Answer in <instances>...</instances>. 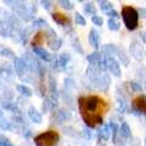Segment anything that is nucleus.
Wrapping results in <instances>:
<instances>
[{
    "instance_id": "f257e3e1",
    "label": "nucleus",
    "mask_w": 146,
    "mask_h": 146,
    "mask_svg": "<svg viewBox=\"0 0 146 146\" xmlns=\"http://www.w3.org/2000/svg\"><path fill=\"white\" fill-rule=\"evenodd\" d=\"M78 106L80 116L89 128H95L98 124H101L105 113L108 111L107 102L96 95L80 96L78 99Z\"/></svg>"
},
{
    "instance_id": "f03ea898",
    "label": "nucleus",
    "mask_w": 146,
    "mask_h": 146,
    "mask_svg": "<svg viewBox=\"0 0 146 146\" xmlns=\"http://www.w3.org/2000/svg\"><path fill=\"white\" fill-rule=\"evenodd\" d=\"M121 16L124 22V26L128 31H135L139 26V12L135 7L130 5H125L122 7Z\"/></svg>"
},
{
    "instance_id": "7ed1b4c3",
    "label": "nucleus",
    "mask_w": 146,
    "mask_h": 146,
    "mask_svg": "<svg viewBox=\"0 0 146 146\" xmlns=\"http://www.w3.org/2000/svg\"><path fill=\"white\" fill-rule=\"evenodd\" d=\"M60 141V134L56 130H48L34 136V144L36 146H56Z\"/></svg>"
},
{
    "instance_id": "20e7f679",
    "label": "nucleus",
    "mask_w": 146,
    "mask_h": 146,
    "mask_svg": "<svg viewBox=\"0 0 146 146\" xmlns=\"http://www.w3.org/2000/svg\"><path fill=\"white\" fill-rule=\"evenodd\" d=\"M131 107H133V113L135 115H146V96L145 95H139L133 99L131 102Z\"/></svg>"
},
{
    "instance_id": "39448f33",
    "label": "nucleus",
    "mask_w": 146,
    "mask_h": 146,
    "mask_svg": "<svg viewBox=\"0 0 146 146\" xmlns=\"http://www.w3.org/2000/svg\"><path fill=\"white\" fill-rule=\"evenodd\" d=\"M105 61H106V68L112 73V76L121 77V73H122L121 72V66H119V63H118V61L115 57L106 55V56H105Z\"/></svg>"
},
{
    "instance_id": "423d86ee",
    "label": "nucleus",
    "mask_w": 146,
    "mask_h": 146,
    "mask_svg": "<svg viewBox=\"0 0 146 146\" xmlns=\"http://www.w3.org/2000/svg\"><path fill=\"white\" fill-rule=\"evenodd\" d=\"M49 32H50L49 38H48L49 48L51 50H54V51H57V50L61 48V45H62V39L58 38V36L56 35V33H55L52 29H49Z\"/></svg>"
},
{
    "instance_id": "0eeeda50",
    "label": "nucleus",
    "mask_w": 146,
    "mask_h": 146,
    "mask_svg": "<svg viewBox=\"0 0 146 146\" xmlns=\"http://www.w3.org/2000/svg\"><path fill=\"white\" fill-rule=\"evenodd\" d=\"M110 83H111L110 77L107 74H105V73H101V74L99 76V78L96 79V82H95V85H96L100 90L106 91L110 88Z\"/></svg>"
},
{
    "instance_id": "6e6552de",
    "label": "nucleus",
    "mask_w": 146,
    "mask_h": 146,
    "mask_svg": "<svg viewBox=\"0 0 146 146\" xmlns=\"http://www.w3.org/2000/svg\"><path fill=\"white\" fill-rule=\"evenodd\" d=\"M51 16H52V20L56 22L57 25H60V26H67V25L71 23V18L68 17L67 15H65V13L54 12Z\"/></svg>"
},
{
    "instance_id": "1a4fd4ad",
    "label": "nucleus",
    "mask_w": 146,
    "mask_h": 146,
    "mask_svg": "<svg viewBox=\"0 0 146 146\" xmlns=\"http://www.w3.org/2000/svg\"><path fill=\"white\" fill-rule=\"evenodd\" d=\"M46 36H48V34L45 33V32L39 31L38 33H35V34H34L33 39H32V46H33V48H38V46H40V45L44 44V42L46 40Z\"/></svg>"
},
{
    "instance_id": "9d476101",
    "label": "nucleus",
    "mask_w": 146,
    "mask_h": 146,
    "mask_svg": "<svg viewBox=\"0 0 146 146\" xmlns=\"http://www.w3.org/2000/svg\"><path fill=\"white\" fill-rule=\"evenodd\" d=\"M88 39H89V44L94 49H99L100 48V33L96 29H90Z\"/></svg>"
},
{
    "instance_id": "9b49d317",
    "label": "nucleus",
    "mask_w": 146,
    "mask_h": 146,
    "mask_svg": "<svg viewBox=\"0 0 146 146\" xmlns=\"http://www.w3.org/2000/svg\"><path fill=\"white\" fill-rule=\"evenodd\" d=\"M33 52H34L38 57H40L42 60L46 61V62L52 61V56H51V54H49V51H46L45 49L40 48V46H38V48H33Z\"/></svg>"
},
{
    "instance_id": "f8f14e48",
    "label": "nucleus",
    "mask_w": 146,
    "mask_h": 146,
    "mask_svg": "<svg viewBox=\"0 0 146 146\" xmlns=\"http://www.w3.org/2000/svg\"><path fill=\"white\" fill-rule=\"evenodd\" d=\"M13 67H15V71L18 76H22L27 70V63L25 62L23 58H20V57H16L15 58V63H13Z\"/></svg>"
},
{
    "instance_id": "ddd939ff",
    "label": "nucleus",
    "mask_w": 146,
    "mask_h": 146,
    "mask_svg": "<svg viewBox=\"0 0 146 146\" xmlns=\"http://www.w3.org/2000/svg\"><path fill=\"white\" fill-rule=\"evenodd\" d=\"M130 52L136 60H140V58L143 57V49H141V45L136 42H134L130 45Z\"/></svg>"
},
{
    "instance_id": "4468645a",
    "label": "nucleus",
    "mask_w": 146,
    "mask_h": 146,
    "mask_svg": "<svg viewBox=\"0 0 146 146\" xmlns=\"http://www.w3.org/2000/svg\"><path fill=\"white\" fill-rule=\"evenodd\" d=\"M86 74H88V78L90 79L91 83L95 84V82H96V79L99 78V76L101 74V73H100L99 68L94 67V66H90V67L88 68V71H86Z\"/></svg>"
},
{
    "instance_id": "2eb2a0df",
    "label": "nucleus",
    "mask_w": 146,
    "mask_h": 146,
    "mask_svg": "<svg viewBox=\"0 0 146 146\" xmlns=\"http://www.w3.org/2000/svg\"><path fill=\"white\" fill-rule=\"evenodd\" d=\"M28 116H29L32 122H34V123H40L42 122V115H40V112L34 107H29Z\"/></svg>"
},
{
    "instance_id": "dca6fc26",
    "label": "nucleus",
    "mask_w": 146,
    "mask_h": 146,
    "mask_svg": "<svg viewBox=\"0 0 146 146\" xmlns=\"http://www.w3.org/2000/svg\"><path fill=\"white\" fill-rule=\"evenodd\" d=\"M99 140L100 141H106L110 139V136H111V130H110V127L108 125H104L102 128H100L99 129Z\"/></svg>"
},
{
    "instance_id": "f3484780",
    "label": "nucleus",
    "mask_w": 146,
    "mask_h": 146,
    "mask_svg": "<svg viewBox=\"0 0 146 146\" xmlns=\"http://www.w3.org/2000/svg\"><path fill=\"white\" fill-rule=\"evenodd\" d=\"M86 60H88V62L90 63V66H98L100 61H101V55H100L99 52H91L89 54L88 56H86Z\"/></svg>"
},
{
    "instance_id": "a211bd4d",
    "label": "nucleus",
    "mask_w": 146,
    "mask_h": 146,
    "mask_svg": "<svg viewBox=\"0 0 146 146\" xmlns=\"http://www.w3.org/2000/svg\"><path fill=\"white\" fill-rule=\"evenodd\" d=\"M116 108H117V111L121 112V113H124L127 110H128V104L125 102V99H124V98H121L119 95H117Z\"/></svg>"
},
{
    "instance_id": "6ab92c4d",
    "label": "nucleus",
    "mask_w": 146,
    "mask_h": 146,
    "mask_svg": "<svg viewBox=\"0 0 146 146\" xmlns=\"http://www.w3.org/2000/svg\"><path fill=\"white\" fill-rule=\"evenodd\" d=\"M119 134L123 136V138H125V139H129L131 136V129H130V127L128 125L127 122L122 123V125L119 128Z\"/></svg>"
},
{
    "instance_id": "aec40b11",
    "label": "nucleus",
    "mask_w": 146,
    "mask_h": 146,
    "mask_svg": "<svg viewBox=\"0 0 146 146\" xmlns=\"http://www.w3.org/2000/svg\"><path fill=\"white\" fill-rule=\"evenodd\" d=\"M16 90H17L21 95H23V96H26V98H29V96H32V94H33L32 89L28 88V86L23 85V84H17V85H16Z\"/></svg>"
},
{
    "instance_id": "412c9836",
    "label": "nucleus",
    "mask_w": 146,
    "mask_h": 146,
    "mask_svg": "<svg viewBox=\"0 0 146 146\" xmlns=\"http://www.w3.org/2000/svg\"><path fill=\"white\" fill-rule=\"evenodd\" d=\"M107 26H108V28L111 31H113V32L119 31V28H121V23H119V21H118L117 18H108Z\"/></svg>"
},
{
    "instance_id": "4be33fe9",
    "label": "nucleus",
    "mask_w": 146,
    "mask_h": 146,
    "mask_svg": "<svg viewBox=\"0 0 146 146\" xmlns=\"http://www.w3.org/2000/svg\"><path fill=\"white\" fill-rule=\"evenodd\" d=\"M102 50L106 52V55H108V56H112L113 54H117L118 48L116 46V45H113V44H107V45H105V46L102 48Z\"/></svg>"
},
{
    "instance_id": "5701e85b",
    "label": "nucleus",
    "mask_w": 146,
    "mask_h": 146,
    "mask_svg": "<svg viewBox=\"0 0 146 146\" xmlns=\"http://www.w3.org/2000/svg\"><path fill=\"white\" fill-rule=\"evenodd\" d=\"M68 118H70V113H68L67 111H65V110H61V111L57 112L56 123H62V122H65L66 119H68Z\"/></svg>"
},
{
    "instance_id": "b1692460",
    "label": "nucleus",
    "mask_w": 146,
    "mask_h": 146,
    "mask_svg": "<svg viewBox=\"0 0 146 146\" xmlns=\"http://www.w3.org/2000/svg\"><path fill=\"white\" fill-rule=\"evenodd\" d=\"M70 60H71L70 54L65 52V54H62L61 56L58 57V61H57V63H58V65H60V67H65V66H67V63L70 62Z\"/></svg>"
},
{
    "instance_id": "393cba45",
    "label": "nucleus",
    "mask_w": 146,
    "mask_h": 146,
    "mask_svg": "<svg viewBox=\"0 0 146 146\" xmlns=\"http://www.w3.org/2000/svg\"><path fill=\"white\" fill-rule=\"evenodd\" d=\"M84 11L86 15H95L96 16V7L93 3H88L84 5Z\"/></svg>"
},
{
    "instance_id": "a878e982",
    "label": "nucleus",
    "mask_w": 146,
    "mask_h": 146,
    "mask_svg": "<svg viewBox=\"0 0 146 146\" xmlns=\"http://www.w3.org/2000/svg\"><path fill=\"white\" fill-rule=\"evenodd\" d=\"M99 5H100V9L104 11V12H108V11H111L113 10V7H112V4L110 3V1H106V0H102V1H99Z\"/></svg>"
},
{
    "instance_id": "bb28decb",
    "label": "nucleus",
    "mask_w": 146,
    "mask_h": 146,
    "mask_svg": "<svg viewBox=\"0 0 146 146\" xmlns=\"http://www.w3.org/2000/svg\"><path fill=\"white\" fill-rule=\"evenodd\" d=\"M74 22H76L77 25H79V26H85L86 25V20L80 15V13H78V12L74 15Z\"/></svg>"
},
{
    "instance_id": "cd10ccee",
    "label": "nucleus",
    "mask_w": 146,
    "mask_h": 146,
    "mask_svg": "<svg viewBox=\"0 0 146 146\" xmlns=\"http://www.w3.org/2000/svg\"><path fill=\"white\" fill-rule=\"evenodd\" d=\"M108 127H110V130H111V134H112L113 140H116V135H117V133H118V125L116 124L115 122H111V123L108 124Z\"/></svg>"
},
{
    "instance_id": "c85d7f7f",
    "label": "nucleus",
    "mask_w": 146,
    "mask_h": 146,
    "mask_svg": "<svg viewBox=\"0 0 146 146\" xmlns=\"http://www.w3.org/2000/svg\"><path fill=\"white\" fill-rule=\"evenodd\" d=\"M60 5H61L63 9H66V10H72V9L74 7L73 3L68 1V0H61V1H60Z\"/></svg>"
},
{
    "instance_id": "c756f323",
    "label": "nucleus",
    "mask_w": 146,
    "mask_h": 146,
    "mask_svg": "<svg viewBox=\"0 0 146 146\" xmlns=\"http://www.w3.org/2000/svg\"><path fill=\"white\" fill-rule=\"evenodd\" d=\"M91 22H93L95 26H102L104 25V18L100 17V16H93L91 17Z\"/></svg>"
},
{
    "instance_id": "7c9ffc66",
    "label": "nucleus",
    "mask_w": 146,
    "mask_h": 146,
    "mask_svg": "<svg viewBox=\"0 0 146 146\" xmlns=\"http://www.w3.org/2000/svg\"><path fill=\"white\" fill-rule=\"evenodd\" d=\"M130 88L131 90H134V91H141L143 90V86H141L139 83H136V82H130Z\"/></svg>"
},
{
    "instance_id": "2f4dec72",
    "label": "nucleus",
    "mask_w": 146,
    "mask_h": 146,
    "mask_svg": "<svg viewBox=\"0 0 146 146\" xmlns=\"http://www.w3.org/2000/svg\"><path fill=\"white\" fill-rule=\"evenodd\" d=\"M106 15H108V16H110V18H117L118 16H119V15H118V12H117L116 10H111V11H108V12L106 13Z\"/></svg>"
},
{
    "instance_id": "473e14b6",
    "label": "nucleus",
    "mask_w": 146,
    "mask_h": 146,
    "mask_svg": "<svg viewBox=\"0 0 146 146\" xmlns=\"http://www.w3.org/2000/svg\"><path fill=\"white\" fill-rule=\"evenodd\" d=\"M33 25L34 26H45L46 25V22H45L44 20H42V18H38V20H34Z\"/></svg>"
},
{
    "instance_id": "72a5a7b5",
    "label": "nucleus",
    "mask_w": 146,
    "mask_h": 146,
    "mask_svg": "<svg viewBox=\"0 0 146 146\" xmlns=\"http://www.w3.org/2000/svg\"><path fill=\"white\" fill-rule=\"evenodd\" d=\"M40 4H42V5L46 9V10H49V9L51 7V1H42Z\"/></svg>"
},
{
    "instance_id": "f704fd0d",
    "label": "nucleus",
    "mask_w": 146,
    "mask_h": 146,
    "mask_svg": "<svg viewBox=\"0 0 146 146\" xmlns=\"http://www.w3.org/2000/svg\"><path fill=\"white\" fill-rule=\"evenodd\" d=\"M74 85V80L71 79V78H67L66 79V86H73Z\"/></svg>"
},
{
    "instance_id": "c9c22d12",
    "label": "nucleus",
    "mask_w": 146,
    "mask_h": 146,
    "mask_svg": "<svg viewBox=\"0 0 146 146\" xmlns=\"http://www.w3.org/2000/svg\"><path fill=\"white\" fill-rule=\"evenodd\" d=\"M83 135H85L88 139L91 138V133H90V130H89V129H84V130H83Z\"/></svg>"
},
{
    "instance_id": "e433bc0d",
    "label": "nucleus",
    "mask_w": 146,
    "mask_h": 146,
    "mask_svg": "<svg viewBox=\"0 0 146 146\" xmlns=\"http://www.w3.org/2000/svg\"><path fill=\"white\" fill-rule=\"evenodd\" d=\"M12 52L10 51V50H3V55H6V56L9 57H13V55H11Z\"/></svg>"
},
{
    "instance_id": "4c0bfd02",
    "label": "nucleus",
    "mask_w": 146,
    "mask_h": 146,
    "mask_svg": "<svg viewBox=\"0 0 146 146\" xmlns=\"http://www.w3.org/2000/svg\"><path fill=\"white\" fill-rule=\"evenodd\" d=\"M138 12H140V13H141V16H143V17H146V10H145V9H141V10H140V11H138Z\"/></svg>"
},
{
    "instance_id": "58836bf2",
    "label": "nucleus",
    "mask_w": 146,
    "mask_h": 146,
    "mask_svg": "<svg viewBox=\"0 0 146 146\" xmlns=\"http://www.w3.org/2000/svg\"><path fill=\"white\" fill-rule=\"evenodd\" d=\"M143 39H144V42L146 43V33H144V35H143Z\"/></svg>"
},
{
    "instance_id": "ea45409f",
    "label": "nucleus",
    "mask_w": 146,
    "mask_h": 146,
    "mask_svg": "<svg viewBox=\"0 0 146 146\" xmlns=\"http://www.w3.org/2000/svg\"><path fill=\"white\" fill-rule=\"evenodd\" d=\"M1 117H3V112L0 111V119H1Z\"/></svg>"
},
{
    "instance_id": "a19ab883",
    "label": "nucleus",
    "mask_w": 146,
    "mask_h": 146,
    "mask_svg": "<svg viewBox=\"0 0 146 146\" xmlns=\"http://www.w3.org/2000/svg\"><path fill=\"white\" fill-rule=\"evenodd\" d=\"M144 144H145V146H146V138H145V140H144Z\"/></svg>"
},
{
    "instance_id": "79ce46f5",
    "label": "nucleus",
    "mask_w": 146,
    "mask_h": 146,
    "mask_svg": "<svg viewBox=\"0 0 146 146\" xmlns=\"http://www.w3.org/2000/svg\"><path fill=\"white\" fill-rule=\"evenodd\" d=\"M119 146H124V145H119Z\"/></svg>"
},
{
    "instance_id": "37998d69",
    "label": "nucleus",
    "mask_w": 146,
    "mask_h": 146,
    "mask_svg": "<svg viewBox=\"0 0 146 146\" xmlns=\"http://www.w3.org/2000/svg\"><path fill=\"white\" fill-rule=\"evenodd\" d=\"M145 90H146V85H145Z\"/></svg>"
},
{
    "instance_id": "c03bdc74",
    "label": "nucleus",
    "mask_w": 146,
    "mask_h": 146,
    "mask_svg": "<svg viewBox=\"0 0 146 146\" xmlns=\"http://www.w3.org/2000/svg\"><path fill=\"white\" fill-rule=\"evenodd\" d=\"M102 146H105V145H102Z\"/></svg>"
}]
</instances>
